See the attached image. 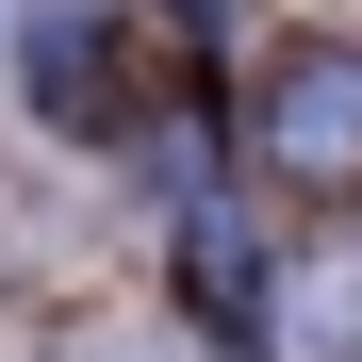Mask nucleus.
I'll return each mask as SVG.
<instances>
[{"label":"nucleus","instance_id":"nucleus-1","mask_svg":"<svg viewBox=\"0 0 362 362\" xmlns=\"http://www.w3.org/2000/svg\"><path fill=\"white\" fill-rule=\"evenodd\" d=\"M264 165L280 181H362V49H296V66H280Z\"/></svg>","mask_w":362,"mask_h":362}]
</instances>
